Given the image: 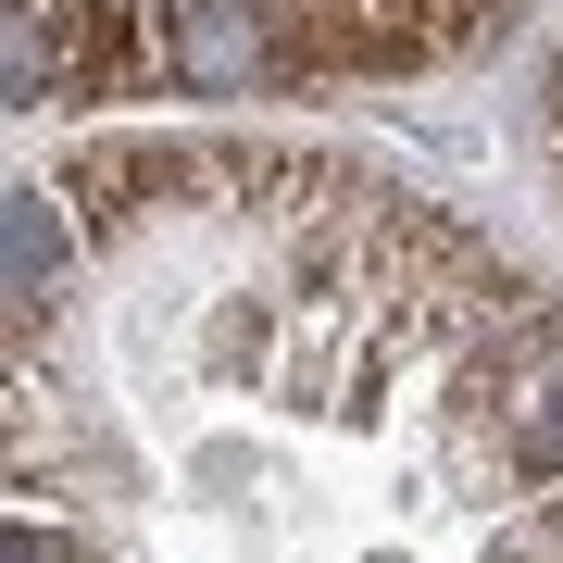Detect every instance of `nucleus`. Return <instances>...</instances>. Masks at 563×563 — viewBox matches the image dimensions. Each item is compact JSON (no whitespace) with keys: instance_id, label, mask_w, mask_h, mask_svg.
<instances>
[{"instance_id":"f257e3e1","label":"nucleus","mask_w":563,"mask_h":563,"mask_svg":"<svg viewBox=\"0 0 563 563\" xmlns=\"http://www.w3.org/2000/svg\"><path fill=\"white\" fill-rule=\"evenodd\" d=\"M163 76L188 101H239L251 76H288L276 0H163Z\"/></svg>"}]
</instances>
